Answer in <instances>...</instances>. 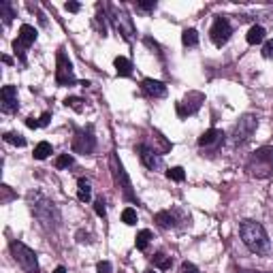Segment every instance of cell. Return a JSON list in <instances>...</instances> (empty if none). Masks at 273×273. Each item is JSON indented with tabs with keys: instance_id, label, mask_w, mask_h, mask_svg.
Here are the masks:
<instances>
[{
	"instance_id": "cell-1",
	"label": "cell",
	"mask_w": 273,
	"mask_h": 273,
	"mask_svg": "<svg viewBox=\"0 0 273 273\" xmlns=\"http://www.w3.org/2000/svg\"><path fill=\"white\" fill-rule=\"evenodd\" d=\"M28 207L32 211V216L41 222V226L45 230H58L62 224V214H60L58 205L49 197H45L43 192H30L28 194Z\"/></svg>"
},
{
	"instance_id": "cell-2",
	"label": "cell",
	"mask_w": 273,
	"mask_h": 273,
	"mask_svg": "<svg viewBox=\"0 0 273 273\" xmlns=\"http://www.w3.org/2000/svg\"><path fill=\"white\" fill-rule=\"evenodd\" d=\"M239 235L246 248L256 256H269L271 254V241L265 226L256 220H244L239 224Z\"/></svg>"
},
{
	"instance_id": "cell-3",
	"label": "cell",
	"mask_w": 273,
	"mask_h": 273,
	"mask_svg": "<svg viewBox=\"0 0 273 273\" xmlns=\"http://www.w3.org/2000/svg\"><path fill=\"white\" fill-rule=\"evenodd\" d=\"M246 171L256 179L271 177V173H273V147L262 145L256 151H252L248 163H246Z\"/></svg>"
},
{
	"instance_id": "cell-4",
	"label": "cell",
	"mask_w": 273,
	"mask_h": 273,
	"mask_svg": "<svg viewBox=\"0 0 273 273\" xmlns=\"http://www.w3.org/2000/svg\"><path fill=\"white\" fill-rule=\"evenodd\" d=\"M107 13H109L111 24H113V28L118 30V32L122 34L126 41H133V36L137 34L135 24H133V17H130L124 9H120L115 5H107Z\"/></svg>"
},
{
	"instance_id": "cell-5",
	"label": "cell",
	"mask_w": 273,
	"mask_h": 273,
	"mask_svg": "<svg viewBox=\"0 0 273 273\" xmlns=\"http://www.w3.org/2000/svg\"><path fill=\"white\" fill-rule=\"evenodd\" d=\"M11 254L15 262L22 267L26 273H38V260H36V252L32 248H28L24 241H11Z\"/></svg>"
},
{
	"instance_id": "cell-6",
	"label": "cell",
	"mask_w": 273,
	"mask_h": 273,
	"mask_svg": "<svg viewBox=\"0 0 273 273\" xmlns=\"http://www.w3.org/2000/svg\"><path fill=\"white\" fill-rule=\"evenodd\" d=\"M56 84L60 88H66V86H75L77 84L73 62H70L68 56L64 54V49H60L58 56H56Z\"/></svg>"
},
{
	"instance_id": "cell-7",
	"label": "cell",
	"mask_w": 273,
	"mask_h": 273,
	"mask_svg": "<svg viewBox=\"0 0 273 273\" xmlns=\"http://www.w3.org/2000/svg\"><path fill=\"white\" fill-rule=\"evenodd\" d=\"M258 128V118L252 115V113H246L239 118V122L235 126V130H232V143L235 145H244L246 141L252 139V135L256 133Z\"/></svg>"
},
{
	"instance_id": "cell-8",
	"label": "cell",
	"mask_w": 273,
	"mask_h": 273,
	"mask_svg": "<svg viewBox=\"0 0 273 273\" xmlns=\"http://www.w3.org/2000/svg\"><path fill=\"white\" fill-rule=\"evenodd\" d=\"M73 151L75 154H92V151L96 149V137H94V128L92 124H88L86 128H79L75 137H73Z\"/></svg>"
},
{
	"instance_id": "cell-9",
	"label": "cell",
	"mask_w": 273,
	"mask_h": 273,
	"mask_svg": "<svg viewBox=\"0 0 273 273\" xmlns=\"http://www.w3.org/2000/svg\"><path fill=\"white\" fill-rule=\"evenodd\" d=\"M36 36H38V32H36L34 26L24 24L22 28H19V34L13 41V49H15V56L19 58V62L22 64H26V49L36 41Z\"/></svg>"
},
{
	"instance_id": "cell-10",
	"label": "cell",
	"mask_w": 273,
	"mask_h": 273,
	"mask_svg": "<svg viewBox=\"0 0 273 273\" xmlns=\"http://www.w3.org/2000/svg\"><path fill=\"white\" fill-rule=\"evenodd\" d=\"M232 34V26L228 22V17H216L214 19V26H211L209 30V38H211V43H214L216 47H222V45H226L228 43V38Z\"/></svg>"
},
{
	"instance_id": "cell-11",
	"label": "cell",
	"mask_w": 273,
	"mask_h": 273,
	"mask_svg": "<svg viewBox=\"0 0 273 273\" xmlns=\"http://www.w3.org/2000/svg\"><path fill=\"white\" fill-rule=\"evenodd\" d=\"M203 103H205V96L201 94V92H188V94L177 103L175 111H177L179 118H188V115H194L197 111L203 107Z\"/></svg>"
},
{
	"instance_id": "cell-12",
	"label": "cell",
	"mask_w": 273,
	"mask_h": 273,
	"mask_svg": "<svg viewBox=\"0 0 273 273\" xmlns=\"http://www.w3.org/2000/svg\"><path fill=\"white\" fill-rule=\"evenodd\" d=\"M137 154H139L141 165H143L145 169H149V171H160L163 169V156H160L156 149H151L145 141L137 145Z\"/></svg>"
},
{
	"instance_id": "cell-13",
	"label": "cell",
	"mask_w": 273,
	"mask_h": 273,
	"mask_svg": "<svg viewBox=\"0 0 273 273\" xmlns=\"http://www.w3.org/2000/svg\"><path fill=\"white\" fill-rule=\"evenodd\" d=\"M111 167H113V173H115L118 181L122 184V194H124V199L133 201V203H137V205H139V199H137V194L133 192V184H130V179H128V175H126V171H124L122 163H120V160H118L115 156H111Z\"/></svg>"
},
{
	"instance_id": "cell-14",
	"label": "cell",
	"mask_w": 273,
	"mask_h": 273,
	"mask_svg": "<svg viewBox=\"0 0 273 273\" xmlns=\"http://www.w3.org/2000/svg\"><path fill=\"white\" fill-rule=\"evenodd\" d=\"M0 100H3V113H15L19 109V100H17V88L15 86H5L0 90Z\"/></svg>"
},
{
	"instance_id": "cell-15",
	"label": "cell",
	"mask_w": 273,
	"mask_h": 273,
	"mask_svg": "<svg viewBox=\"0 0 273 273\" xmlns=\"http://www.w3.org/2000/svg\"><path fill=\"white\" fill-rule=\"evenodd\" d=\"M224 133L222 130H218V128H209V130H205L203 135L199 137V147H205V149H218L222 143H224Z\"/></svg>"
},
{
	"instance_id": "cell-16",
	"label": "cell",
	"mask_w": 273,
	"mask_h": 273,
	"mask_svg": "<svg viewBox=\"0 0 273 273\" xmlns=\"http://www.w3.org/2000/svg\"><path fill=\"white\" fill-rule=\"evenodd\" d=\"M181 220H186V216L181 214V211L177 209H165V211H158V214L154 216V222L158 226H163V228H175Z\"/></svg>"
},
{
	"instance_id": "cell-17",
	"label": "cell",
	"mask_w": 273,
	"mask_h": 273,
	"mask_svg": "<svg viewBox=\"0 0 273 273\" xmlns=\"http://www.w3.org/2000/svg\"><path fill=\"white\" fill-rule=\"evenodd\" d=\"M141 88H143V92H145V94L154 96V98H165L167 92H169L167 86H165L163 82H158V79H151V77L143 79V82H141Z\"/></svg>"
},
{
	"instance_id": "cell-18",
	"label": "cell",
	"mask_w": 273,
	"mask_h": 273,
	"mask_svg": "<svg viewBox=\"0 0 273 273\" xmlns=\"http://www.w3.org/2000/svg\"><path fill=\"white\" fill-rule=\"evenodd\" d=\"M113 66H115V73L120 77H130L133 75V62H130L128 58H124V56H118L113 60Z\"/></svg>"
},
{
	"instance_id": "cell-19",
	"label": "cell",
	"mask_w": 273,
	"mask_h": 273,
	"mask_svg": "<svg viewBox=\"0 0 273 273\" xmlns=\"http://www.w3.org/2000/svg\"><path fill=\"white\" fill-rule=\"evenodd\" d=\"M77 199L82 201V203H90V201H92V186H90V181L84 177L77 181Z\"/></svg>"
},
{
	"instance_id": "cell-20",
	"label": "cell",
	"mask_w": 273,
	"mask_h": 273,
	"mask_svg": "<svg viewBox=\"0 0 273 273\" xmlns=\"http://www.w3.org/2000/svg\"><path fill=\"white\" fill-rule=\"evenodd\" d=\"M265 28L262 26H252L250 30H248V34H246V41L250 43V45H260L262 41H265Z\"/></svg>"
},
{
	"instance_id": "cell-21",
	"label": "cell",
	"mask_w": 273,
	"mask_h": 273,
	"mask_svg": "<svg viewBox=\"0 0 273 273\" xmlns=\"http://www.w3.org/2000/svg\"><path fill=\"white\" fill-rule=\"evenodd\" d=\"M107 5H98V11H96V24H98V30H100V34L107 36Z\"/></svg>"
},
{
	"instance_id": "cell-22",
	"label": "cell",
	"mask_w": 273,
	"mask_h": 273,
	"mask_svg": "<svg viewBox=\"0 0 273 273\" xmlns=\"http://www.w3.org/2000/svg\"><path fill=\"white\" fill-rule=\"evenodd\" d=\"M181 43H184V47H197L199 45V32L194 28H186L184 32H181Z\"/></svg>"
},
{
	"instance_id": "cell-23",
	"label": "cell",
	"mask_w": 273,
	"mask_h": 273,
	"mask_svg": "<svg viewBox=\"0 0 273 273\" xmlns=\"http://www.w3.org/2000/svg\"><path fill=\"white\" fill-rule=\"evenodd\" d=\"M0 17H3L5 26H9V24L13 22V17H15V9H13V5L9 3V0H5V3H0Z\"/></svg>"
},
{
	"instance_id": "cell-24",
	"label": "cell",
	"mask_w": 273,
	"mask_h": 273,
	"mask_svg": "<svg viewBox=\"0 0 273 273\" xmlns=\"http://www.w3.org/2000/svg\"><path fill=\"white\" fill-rule=\"evenodd\" d=\"M154 267L156 269H160V271H169L171 269V265H173V260H171V256H167V254H163V252H156L154 254Z\"/></svg>"
},
{
	"instance_id": "cell-25",
	"label": "cell",
	"mask_w": 273,
	"mask_h": 273,
	"mask_svg": "<svg viewBox=\"0 0 273 273\" xmlns=\"http://www.w3.org/2000/svg\"><path fill=\"white\" fill-rule=\"evenodd\" d=\"M149 241H151V230L143 228V230H139V232H137V237H135V246H137V250H147Z\"/></svg>"
},
{
	"instance_id": "cell-26",
	"label": "cell",
	"mask_w": 273,
	"mask_h": 273,
	"mask_svg": "<svg viewBox=\"0 0 273 273\" xmlns=\"http://www.w3.org/2000/svg\"><path fill=\"white\" fill-rule=\"evenodd\" d=\"M52 151H54V149H52V143H47V141H41V143L34 147V154H32V156H34L36 160H45L49 154H52Z\"/></svg>"
},
{
	"instance_id": "cell-27",
	"label": "cell",
	"mask_w": 273,
	"mask_h": 273,
	"mask_svg": "<svg viewBox=\"0 0 273 273\" xmlns=\"http://www.w3.org/2000/svg\"><path fill=\"white\" fill-rule=\"evenodd\" d=\"M64 105L70 107V109H75L77 113H82V111L86 109V100H84V98H79V96H68V98L64 100Z\"/></svg>"
},
{
	"instance_id": "cell-28",
	"label": "cell",
	"mask_w": 273,
	"mask_h": 273,
	"mask_svg": "<svg viewBox=\"0 0 273 273\" xmlns=\"http://www.w3.org/2000/svg\"><path fill=\"white\" fill-rule=\"evenodd\" d=\"M5 141L15 145V147H24L26 145V137L19 135V133H5Z\"/></svg>"
},
{
	"instance_id": "cell-29",
	"label": "cell",
	"mask_w": 273,
	"mask_h": 273,
	"mask_svg": "<svg viewBox=\"0 0 273 273\" xmlns=\"http://www.w3.org/2000/svg\"><path fill=\"white\" fill-rule=\"evenodd\" d=\"M122 222H124V224H128V226L137 224V209L126 207V209L122 211Z\"/></svg>"
},
{
	"instance_id": "cell-30",
	"label": "cell",
	"mask_w": 273,
	"mask_h": 273,
	"mask_svg": "<svg viewBox=\"0 0 273 273\" xmlns=\"http://www.w3.org/2000/svg\"><path fill=\"white\" fill-rule=\"evenodd\" d=\"M167 177L173 179V181H184V179H186V171L181 169V167H171V169L167 171Z\"/></svg>"
},
{
	"instance_id": "cell-31",
	"label": "cell",
	"mask_w": 273,
	"mask_h": 273,
	"mask_svg": "<svg viewBox=\"0 0 273 273\" xmlns=\"http://www.w3.org/2000/svg\"><path fill=\"white\" fill-rule=\"evenodd\" d=\"M75 160H73V156L70 154H60L58 158H56V169H66V167H70Z\"/></svg>"
},
{
	"instance_id": "cell-32",
	"label": "cell",
	"mask_w": 273,
	"mask_h": 273,
	"mask_svg": "<svg viewBox=\"0 0 273 273\" xmlns=\"http://www.w3.org/2000/svg\"><path fill=\"white\" fill-rule=\"evenodd\" d=\"M94 211H96V216H98V218H105V216H107V207H105V201H103V199H96Z\"/></svg>"
},
{
	"instance_id": "cell-33",
	"label": "cell",
	"mask_w": 273,
	"mask_h": 273,
	"mask_svg": "<svg viewBox=\"0 0 273 273\" xmlns=\"http://www.w3.org/2000/svg\"><path fill=\"white\" fill-rule=\"evenodd\" d=\"M158 5H156V0H149V3H137V9L139 11H145V13H149V11H154Z\"/></svg>"
},
{
	"instance_id": "cell-34",
	"label": "cell",
	"mask_w": 273,
	"mask_h": 273,
	"mask_svg": "<svg viewBox=\"0 0 273 273\" xmlns=\"http://www.w3.org/2000/svg\"><path fill=\"white\" fill-rule=\"evenodd\" d=\"M96 271L98 273H111V271H113V265H111L109 260H100L96 265Z\"/></svg>"
},
{
	"instance_id": "cell-35",
	"label": "cell",
	"mask_w": 273,
	"mask_h": 273,
	"mask_svg": "<svg viewBox=\"0 0 273 273\" xmlns=\"http://www.w3.org/2000/svg\"><path fill=\"white\" fill-rule=\"evenodd\" d=\"M179 273H199V267L197 265H192V262H181V267H179Z\"/></svg>"
},
{
	"instance_id": "cell-36",
	"label": "cell",
	"mask_w": 273,
	"mask_h": 273,
	"mask_svg": "<svg viewBox=\"0 0 273 273\" xmlns=\"http://www.w3.org/2000/svg\"><path fill=\"white\" fill-rule=\"evenodd\" d=\"M77 241H79V244H92V235L86 232V230H79L77 232Z\"/></svg>"
},
{
	"instance_id": "cell-37",
	"label": "cell",
	"mask_w": 273,
	"mask_h": 273,
	"mask_svg": "<svg viewBox=\"0 0 273 273\" xmlns=\"http://www.w3.org/2000/svg\"><path fill=\"white\" fill-rule=\"evenodd\" d=\"M262 58H273V38L262 45Z\"/></svg>"
},
{
	"instance_id": "cell-38",
	"label": "cell",
	"mask_w": 273,
	"mask_h": 273,
	"mask_svg": "<svg viewBox=\"0 0 273 273\" xmlns=\"http://www.w3.org/2000/svg\"><path fill=\"white\" fill-rule=\"evenodd\" d=\"M49 122H52V113H49V111H45V113L38 118V124H41V126H47Z\"/></svg>"
},
{
	"instance_id": "cell-39",
	"label": "cell",
	"mask_w": 273,
	"mask_h": 273,
	"mask_svg": "<svg viewBox=\"0 0 273 273\" xmlns=\"http://www.w3.org/2000/svg\"><path fill=\"white\" fill-rule=\"evenodd\" d=\"M64 9H66V11H70V13H77L79 9H82V5H79V3H66Z\"/></svg>"
},
{
	"instance_id": "cell-40",
	"label": "cell",
	"mask_w": 273,
	"mask_h": 273,
	"mask_svg": "<svg viewBox=\"0 0 273 273\" xmlns=\"http://www.w3.org/2000/svg\"><path fill=\"white\" fill-rule=\"evenodd\" d=\"M26 126H28V128H41L38 120H34V118H26Z\"/></svg>"
},
{
	"instance_id": "cell-41",
	"label": "cell",
	"mask_w": 273,
	"mask_h": 273,
	"mask_svg": "<svg viewBox=\"0 0 273 273\" xmlns=\"http://www.w3.org/2000/svg\"><path fill=\"white\" fill-rule=\"evenodd\" d=\"M3 190H5V199H3V203H9V199H11L13 194L9 192V186H3Z\"/></svg>"
},
{
	"instance_id": "cell-42",
	"label": "cell",
	"mask_w": 273,
	"mask_h": 273,
	"mask_svg": "<svg viewBox=\"0 0 273 273\" xmlns=\"http://www.w3.org/2000/svg\"><path fill=\"white\" fill-rule=\"evenodd\" d=\"M237 273H267V271H256V269H237Z\"/></svg>"
},
{
	"instance_id": "cell-43",
	"label": "cell",
	"mask_w": 273,
	"mask_h": 273,
	"mask_svg": "<svg viewBox=\"0 0 273 273\" xmlns=\"http://www.w3.org/2000/svg\"><path fill=\"white\" fill-rule=\"evenodd\" d=\"M3 62H5V64H13V60L9 58V56H3Z\"/></svg>"
},
{
	"instance_id": "cell-44",
	"label": "cell",
	"mask_w": 273,
	"mask_h": 273,
	"mask_svg": "<svg viewBox=\"0 0 273 273\" xmlns=\"http://www.w3.org/2000/svg\"><path fill=\"white\" fill-rule=\"evenodd\" d=\"M54 273H66V269H64L62 265H60V267H56V269H54Z\"/></svg>"
},
{
	"instance_id": "cell-45",
	"label": "cell",
	"mask_w": 273,
	"mask_h": 273,
	"mask_svg": "<svg viewBox=\"0 0 273 273\" xmlns=\"http://www.w3.org/2000/svg\"><path fill=\"white\" fill-rule=\"evenodd\" d=\"M145 273H156V271H145Z\"/></svg>"
}]
</instances>
